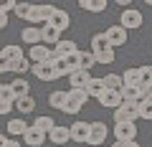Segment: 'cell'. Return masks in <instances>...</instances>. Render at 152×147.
Masks as SVG:
<instances>
[{
	"instance_id": "6da1fadb",
	"label": "cell",
	"mask_w": 152,
	"mask_h": 147,
	"mask_svg": "<svg viewBox=\"0 0 152 147\" xmlns=\"http://www.w3.org/2000/svg\"><path fill=\"white\" fill-rule=\"evenodd\" d=\"M140 109H142V104H137V102H124L119 109H114V124L140 119Z\"/></svg>"
},
{
	"instance_id": "7a4b0ae2",
	"label": "cell",
	"mask_w": 152,
	"mask_h": 147,
	"mask_svg": "<svg viewBox=\"0 0 152 147\" xmlns=\"http://www.w3.org/2000/svg\"><path fill=\"white\" fill-rule=\"evenodd\" d=\"M114 137H117V142H134V137H137V124H134V122L114 124Z\"/></svg>"
},
{
	"instance_id": "3957f363",
	"label": "cell",
	"mask_w": 152,
	"mask_h": 147,
	"mask_svg": "<svg viewBox=\"0 0 152 147\" xmlns=\"http://www.w3.org/2000/svg\"><path fill=\"white\" fill-rule=\"evenodd\" d=\"M109 135V127L104 122H91V135H89V142L86 145H94V147H104V140Z\"/></svg>"
},
{
	"instance_id": "277c9868",
	"label": "cell",
	"mask_w": 152,
	"mask_h": 147,
	"mask_svg": "<svg viewBox=\"0 0 152 147\" xmlns=\"http://www.w3.org/2000/svg\"><path fill=\"white\" fill-rule=\"evenodd\" d=\"M33 74H36L38 81H53V79H58V74H56V66L53 64H33Z\"/></svg>"
},
{
	"instance_id": "5b68a950",
	"label": "cell",
	"mask_w": 152,
	"mask_h": 147,
	"mask_svg": "<svg viewBox=\"0 0 152 147\" xmlns=\"http://www.w3.org/2000/svg\"><path fill=\"white\" fill-rule=\"evenodd\" d=\"M104 33H107V38H109V43H112V48H119V46L127 43V28H122V26H109Z\"/></svg>"
},
{
	"instance_id": "8992f818",
	"label": "cell",
	"mask_w": 152,
	"mask_h": 147,
	"mask_svg": "<svg viewBox=\"0 0 152 147\" xmlns=\"http://www.w3.org/2000/svg\"><path fill=\"white\" fill-rule=\"evenodd\" d=\"M33 66L28 64L26 56H20V59H13V61H0V71H15V74H26V71H31Z\"/></svg>"
},
{
	"instance_id": "52a82bcc",
	"label": "cell",
	"mask_w": 152,
	"mask_h": 147,
	"mask_svg": "<svg viewBox=\"0 0 152 147\" xmlns=\"http://www.w3.org/2000/svg\"><path fill=\"white\" fill-rule=\"evenodd\" d=\"M122 28H142V13L137 8H127L122 10Z\"/></svg>"
},
{
	"instance_id": "ba28073f",
	"label": "cell",
	"mask_w": 152,
	"mask_h": 147,
	"mask_svg": "<svg viewBox=\"0 0 152 147\" xmlns=\"http://www.w3.org/2000/svg\"><path fill=\"white\" fill-rule=\"evenodd\" d=\"M89 135H91V124L89 122H74L71 124V140L74 142H89Z\"/></svg>"
},
{
	"instance_id": "9c48e42d",
	"label": "cell",
	"mask_w": 152,
	"mask_h": 147,
	"mask_svg": "<svg viewBox=\"0 0 152 147\" xmlns=\"http://www.w3.org/2000/svg\"><path fill=\"white\" fill-rule=\"evenodd\" d=\"M99 104H102V107H107V109H112V112H114V109H119L122 104H124L122 91H109V89H107V91H104V97L99 99Z\"/></svg>"
},
{
	"instance_id": "30bf717a",
	"label": "cell",
	"mask_w": 152,
	"mask_h": 147,
	"mask_svg": "<svg viewBox=\"0 0 152 147\" xmlns=\"http://www.w3.org/2000/svg\"><path fill=\"white\" fill-rule=\"evenodd\" d=\"M28 56H31L33 64H48V56H51V48L46 43H38V46H31V51H28Z\"/></svg>"
},
{
	"instance_id": "8fae6325",
	"label": "cell",
	"mask_w": 152,
	"mask_h": 147,
	"mask_svg": "<svg viewBox=\"0 0 152 147\" xmlns=\"http://www.w3.org/2000/svg\"><path fill=\"white\" fill-rule=\"evenodd\" d=\"M91 74L89 71H84V69H79V71H74L69 76V84H71V89H86L89 86V81H91Z\"/></svg>"
},
{
	"instance_id": "7c38bea8",
	"label": "cell",
	"mask_w": 152,
	"mask_h": 147,
	"mask_svg": "<svg viewBox=\"0 0 152 147\" xmlns=\"http://www.w3.org/2000/svg\"><path fill=\"white\" fill-rule=\"evenodd\" d=\"M20 38L28 46H38V43H43V33H41V28H23Z\"/></svg>"
},
{
	"instance_id": "4fadbf2b",
	"label": "cell",
	"mask_w": 152,
	"mask_h": 147,
	"mask_svg": "<svg viewBox=\"0 0 152 147\" xmlns=\"http://www.w3.org/2000/svg\"><path fill=\"white\" fill-rule=\"evenodd\" d=\"M46 137H48V135H43L41 129H36V127H31V129L26 132V137H23V142H26L28 147H41V145L46 142Z\"/></svg>"
},
{
	"instance_id": "5bb4252c",
	"label": "cell",
	"mask_w": 152,
	"mask_h": 147,
	"mask_svg": "<svg viewBox=\"0 0 152 147\" xmlns=\"http://www.w3.org/2000/svg\"><path fill=\"white\" fill-rule=\"evenodd\" d=\"M51 26H53V28H58V31H66V28L71 26V15H69L66 10H61V8H56L53 18H51Z\"/></svg>"
},
{
	"instance_id": "9a60e30c",
	"label": "cell",
	"mask_w": 152,
	"mask_h": 147,
	"mask_svg": "<svg viewBox=\"0 0 152 147\" xmlns=\"http://www.w3.org/2000/svg\"><path fill=\"white\" fill-rule=\"evenodd\" d=\"M66 102H69V91H61V89H56V91L48 94V104H51V109H61V112H64Z\"/></svg>"
},
{
	"instance_id": "2e32d148",
	"label": "cell",
	"mask_w": 152,
	"mask_h": 147,
	"mask_svg": "<svg viewBox=\"0 0 152 147\" xmlns=\"http://www.w3.org/2000/svg\"><path fill=\"white\" fill-rule=\"evenodd\" d=\"M33 127L36 129H41L43 135H51V132L56 129V122H53V117H48V114H43V117H36V122H33Z\"/></svg>"
},
{
	"instance_id": "e0dca14e",
	"label": "cell",
	"mask_w": 152,
	"mask_h": 147,
	"mask_svg": "<svg viewBox=\"0 0 152 147\" xmlns=\"http://www.w3.org/2000/svg\"><path fill=\"white\" fill-rule=\"evenodd\" d=\"M107 48H112L107 33H96V36H91V53H94V56L102 53V51H107Z\"/></svg>"
},
{
	"instance_id": "ac0fdd59",
	"label": "cell",
	"mask_w": 152,
	"mask_h": 147,
	"mask_svg": "<svg viewBox=\"0 0 152 147\" xmlns=\"http://www.w3.org/2000/svg\"><path fill=\"white\" fill-rule=\"evenodd\" d=\"M124 86H142V69H127L122 74Z\"/></svg>"
},
{
	"instance_id": "d6986e66",
	"label": "cell",
	"mask_w": 152,
	"mask_h": 147,
	"mask_svg": "<svg viewBox=\"0 0 152 147\" xmlns=\"http://www.w3.org/2000/svg\"><path fill=\"white\" fill-rule=\"evenodd\" d=\"M48 140L53 142V145H66V142L71 140V127H56L48 135Z\"/></svg>"
},
{
	"instance_id": "ffe728a7",
	"label": "cell",
	"mask_w": 152,
	"mask_h": 147,
	"mask_svg": "<svg viewBox=\"0 0 152 147\" xmlns=\"http://www.w3.org/2000/svg\"><path fill=\"white\" fill-rule=\"evenodd\" d=\"M5 129H8V135H13V137H26V132L31 129V127H28L23 119H10Z\"/></svg>"
},
{
	"instance_id": "44dd1931",
	"label": "cell",
	"mask_w": 152,
	"mask_h": 147,
	"mask_svg": "<svg viewBox=\"0 0 152 147\" xmlns=\"http://www.w3.org/2000/svg\"><path fill=\"white\" fill-rule=\"evenodd\" d=\"M86 91H89V97L102 99L104 91H107V84H104V79H91V81H89V86H86Z\"/></svg>"
},
{
	"instance_id": "7402d4cb",
	"label": "cell",
	"mask_w": 152,
	"mask_h": 147,
	"mask_svg": "<svg viewBox=\"0 0 152 147\" xmlns=\"http://www.w3.org/2000/svg\"><path fill=\"white\" fill-rule=\"evenodd\" d=\"M79 8L89 13H104L107 10V0H79Z\"/></svg>"
},
{
	"instance_id": "603a6c76",
	"label": "cell",
	"mask_w": 152,
	"mask_h": 147,
	"mask_svg": "<svg viewBox=\"0 0 152 147\" xmlns=\"http://www.w3.org/2000/svg\"><path fill=\"white\" fill-rule=\"evenodd\" d=\"M20 56H23L20 46H13V43L3 46V51H0V61H13V59H20Z\"/></svg>"
},
{
	"instance_id": "cb8c5ba5",
	"label": "cell",
	"mask_w": 152,
	"mask_h": 147,
	"mask_svg": "<svg viewBox=\"0 0 152 147\" xmlns=\"http://www.w3.org/2000/svg\"><path fill=\"white\" fill-rule=\"evenodd\" d=\"M56 51H58V56H61V59H66V56L76 53L79 48H76V41H71V38H64L58 46H56Z\"/></svg>"
},
{
	"instance_id": "d4e9b609",
	"label": "cell",
	"mask_w": 152,
	"mask_h": 147,
	"mask_svg": "<svg viewBox=\"0 0 152 147\" xmlns=\"http://www.w3.org/2000/svg\"><path fill=\"white\" fill-rule=\"evenodd\" d=\"M15 109L20 112V114H31L33 109H36V99H33V97H20L15 102Z\"/></svg>"
},
{
	"instance_id": "484cf974",
	"label": "cell",
	"mask_w": 152,
	"mask_h": 147,
	"mask_svg": "<svg viewBox=\"0 0 152 147\" xmlns=\"http://www.w3.org/2000/svg\"><path fill=\"white\" fill-rule=\"evenodd\" d=\"M104 84H107L109 91H122V86H124L122 76H117V74H107V76H104Z\"/></svg>"
},
{
	"instance_id": "4316f807",
	"label": "cell",
	"mask_w": 152,
	"mask_h": 147,
	"mask_svg": "<svg viewBox=\"0 0 152 147\" xmlns=\"http://www.w3.org/2000/svg\"><path fill=\"white\" fill-rule=\"evenodd\" d=\"M94 64H96V56H94L91 51H81V53H79V69L89 71Z\"/></svg>"
},
{
	"instance_id": "83f0119b",
	"label": "cell",
	"mask_w": 152,
	"mask_h": 147,
	"mask_svg": "<svg viewBox=\"0 0 152 147\" xmlns=\"http://www.w3.org/2000/svg\"><path fill=\"white\" fill-rule=\"evenodd\" d=\"M0 102H18L15 91H13V84H0Z\"/></svg>"
},
{
	"instance_id": "f1b7e54d",
	"label": "cell",
	"mask_w": 152,
	"mask_h": 147,
	"mask_svg": "<svg viewBox=\"0 0 152 147\" xmlns=\"http://www.w3.org/2000/svg\"><path fill=\"white\" fill-rule=\"evenodd\" d=\"M28 81L26 79H15V81H13V91H15V97L20 99V97H31V94H28Z\"/></svg>"
},
{
	"instance_id": "f546056e",
	"label": "cell",
	"mask_w": 152,
	"mask_h": 147,
	"mask_svg": "<svg viewBox=\"0 0 152 147\" xmlns=\"http://www.w3.org/2000/svg\"><path fill=\"white\" fill-rule=\"evenodd\" d=\"M69 97L74 99V102H79L81 107L89 102V91H86V89H69Z\"/></svg>"
},
{
	"instance_id": "4dcf8cb0",
	"label": "cell",
	"mask_w": 152,
	"mask_h": 147,
	"mask_svg": "<svg viewBox=\"0 0 152 147\" xmlns=\"http://www.w3.org/2000/svg\"><path fill=\"white\" fill-rule=\"evenodd\" d=\"M53 66H56V74H58V76H71V74H74V69L69 66V61H66V59H58Z\"/></svg>"
},
{
	"instance_id": "1f68e13d",
	"label": "cell",
	"mask_w": 152,
	"mask_h": 147,
	"mask_svg": "<svg viewBox=\"0 0 152 147\" xmlns=\"http://www.w3.org/2000/svg\"><path fill=\"white\" fill-rule=\"evenodd\" d=\"M114 59H117L114 48H107V51H102V53H96V64H114Z\"/></svg>"
},
{
	"instance_id": "d6a6232c",
	"label": "cell",
	"mask_w": 152,
	"mask_h": 147,
	"mask_svg": "<svg viewBox=\"0 0 152 147\" xmlns=\"http://www.w3.org/2000/svg\"><path fill=\"white\" fill-rule=\"evenodd\" d=\"M142 69V89H152V66H140Z\"/></svg>"
},
{
	"instance_id": "836d02e7",
	"label": "cell",
	"mask_w": 152,
	"mask_h": 147,
	"mask_svg": "<svg viewBox=\"0 0 152 147\" xmlns=\"http://www.w3.org/2000/svg\"><path fill=\"white\" fill-rule=\"evenodd\" d=\"M31 10H33V5H31V3H18V8H15V15H18V18H23V20H28Z\"/></svg>"
},
{
	"instance_id": "e575fe53",
	"label": "cell",
	"mask_w": 152,
	"mask_h": 147,
	"mask_svg": "<svg viewBox=\"0 0 152 147\" xmlns=\"http://www.w3.org/2000/svg\"><path fill=\"white\" fill-rule=\"evenodd\" d=\"M79 109H81V104H79V102H74V99L69 97V102H66L64 112H66V114H76V112H79Z\"/></svg>"
},
{
	"instance_id": "d590c367",
	"label": "cell",
	"mask_w": 152,
	"mask_h": 147,
	"mask_svg": "<svg viewBox=\"0 0 152 147\" xmlns=\"http://www.w3.org/2000/svg\"><path fill=\"white\" fill-rule=\"evenodd\" d=\"M140 117H142V119H147V122H152V104H150V102H145V104H142Z\"/></svg>"
},
{
	"instance_id": "8d00e7d4",
	"label": "cell",
	"mask_w": 152,
	"mask_h": 147,
	"mask_svg": "<svg viewBox=\"0 0 152 147\" xmlns=\"http://www.w3.org/2000/svg\"><path fill=\"white\" fill-rule=\"evenodd\" d=\"M79 53H81V51H76V53L66 56V61H69V66H71L74 71H79Z\"/></svg>"
},
{
	"instance_id": "74e56055",
	"label": "cell",
	"mask_w": 152,
	"mask_h": 147,
	"mask_svg": "<svg viewBox=\"0 0 152 147\" xmlns=\"http://www.w3.org/2000/svg\"><path fill=\"white\" fill-rule=\"evenodd\" d=\"M15 8H18V3H15V0H8V3H3V5H0V13H5V15H8V13H10V10H15Z\"/></svg>"
},
{
	"instance_id": "f35d334b",
	"label": "cell",
	"mask_w": 152,
	"mask_h": 147,
	"mask_svg": "<svg viewBox=\"0 0 152 147\" xmlns=\"http://www.w3.org/2000/svg\"><path fill=\"white\" fill-rule=\"evenodd\" d=\"M0 147H20V142L10 140V137H0Z\"/></svg>"
},
{
	"instance_id": "ab89813d",
	"label": "cell",
	"mask_w": 152,
	"mask_h": 147,
	"mask_svg": "<svg viewBox=\"0 0 152 147\" xmlns=\"http://www.w3.org/2000/svg\"><path fill=\"white\" fill-rule=\"evenodd\" d=\"M13 107H15L13 102H0V114H10Z\"/></svg>"
},
{
	"instance_id": "60d3db41",
	"label": "cell",
	"mask_w": 152,
	"mask_h": 147,
	"mask_svg": "<svg viewBox=\"0 0 152 147\" xmlns=\"http://www.w3.org/2000/svg\"><path fill=\"white\" fill-rule=\"evenodd\" d=\"M112 147H140L137 142H114Z\"/></svg>"
},
{
	"instance_id": "b9f144b4",
	"label": "cell",
	"mask_w": 152,
	"mask_h": 147,
	"mask_svg": "<svg viewBox=\"0 0 152 147\" xmlns=\"http://www.w3.org/2000/svg\"><path fill=\"white\" fill-rule=\"evenodd\" d=\"M0 28H8V15L5 13H0Z\"/></svg>"
},
{
	"instance_id": "7bdbcfd3",
	"label": "cell",
	"mask_w": 152,
	"mask_h": 147,
	"mask_svg": "<svg viewBox=\"0 0 152 147\" xmlns=\"http://www.w3.org/2000/svg\"><path fill=\"white\" fill-rule=\"evenodd\" d=\"M147 102H150V104H152V91H150V94H147Z\"/></svg>"
}]
</instances>
